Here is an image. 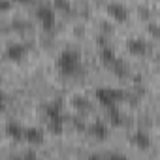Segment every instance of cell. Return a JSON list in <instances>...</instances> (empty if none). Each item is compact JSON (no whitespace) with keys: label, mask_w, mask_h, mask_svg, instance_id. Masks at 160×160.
<instances>
[{"label":"cell","mask_w":160,"mask_h":160,"mask_svg":"<svg viewBox=\"0 0 160 160\" xmlns=\"http://www.w3.org/2000/svg\"><path fill=\"white\" fill-rule=\"evenodd\" d=\"M57 68L66 77H75L83 72V58L75 49H64L57 58Z\"/></svg>","instance_id":"1"},{"label":"cell","mask_w":160,"mask_h":160,"mask_svg":"<svg viewBox=\"0 0 160 160\" xmlns=\"http://www.w3.org/2000/svg\"><path fill=\"white\" fill-rule=\"evenodd\" d=\"M94 96L106 109H111V108L119 106V102L124 98V92L115 87H100V89H96Z\"/></svg>","instance_id":"2"},{"label":"cell","mask_w":160,"mask_h":160,"mask_svg":"<svg viewBox=\"0 0 160 160\" xmlns=\"http://www.w3.org/2000/svg\"><path fill=\"white\" fill-rule=\"evenodd\" d=\"M36 19H38V23L42 25L43 30H53V27H55V23H57V12H55V6L42 4V6L36 10Z\"/></svg>","instance_id":"3"},{"label":"cell","mask_w":160,"mask_h":160,"mask_svg":"<svg viewBox=\"0 0 160 160\" xmlns=\"http://www.w3.org/2000/svg\"><path fill=\"white\" fill-rule=\"evenodd\" d=\"M43 139H45L43 130H40L36 126H30V128L23 130V141H27L30 145H40V143H43Z\"/></svg>","instance_id":"4"},{"label":"cell","mask_w":160,"mask_h":160,"mask_svg":"<svg viewBox=\"0 0 160 160\" xmlns=\"http://www.w3.org/2000/svg\"><path fill=\"white\" fill-rule=\"evenodd\" d=\"M108 12H109V15H111L115 21H119V23H122V21L128 19V10H126V6H122V4H119V2L109 4V6H108Z\"/></svg>","instance_id":"5"},{"label":"cell","mask_w":160,"mask_h":160,"mask_svg":"<svg viewBox=\"0 0 160 160\" xmlns=\"http://www.w3.org/2000/svg\"><path fill=\"white\" fill-rule=\"evenodd\" d=\"M25 55H27V47L23 45V43H12L8 49H6V58H10V60H21V58H25Z\"/></svg>","instance_id":"6"},{"label":"cell","mask_w":160,"mask_h":160,"mask_svg":"<svg viewBox=\"0 0 160 160\" xmlns=\"http://www.w3.org/2000/svg\"><path fill=\"white\" fill-rule=\"evenodd\" d=\"M23 126H19L17 122H10L8 126H6V132H8V136H12L13 139H17V141H23Z\"/></svg>","instance_id":"7"},{"label":"cell","mask_w":160,"mask_h":160,"mask_svg":"<svg viewBox=\"0 0 160 160\" xmlns=\"http://www.w3.org/2000/svg\"><path fill=\"white\" fill-rule=\"evenodd\" d=\"M128 49H130L132 53H136V55H145L147 45H145L141 40H132V42L128 43Z\"/></svg>","instance_id":"8"},{"label":"cell","mask_w":160,"mask_h":160,"mask_svg":"<svg viewBox=\"0 0 160 160\" xmlns=\"http://www.w3.org/2000/svg\"><path fill=\"white\" fill-rule=\"evenodd\" d=\"M92 134H94V136H100L102 139L108 136V132H106V126H104V124H94V130H92Z\"/></svg>","instance_id":"9"},{"label":"cell","mask_w":160,"mask_h":160,"mask_svg":"<svg viewBox=\"0 0 160 160\" xmlns=\"http://www.w3.org/2000/svg\"><path fill=\"white\" fill-rule=\"evenodd\" d=\"M134 139H136L138 147H147V143H149V139H147V136H145V134H138Z\"/></svg>","instance_id":"10"},{"label":"cell","mask_w":160,"mask_h":160,"mask_svg":"<svg viewBox=\"0 0 160 160\" xmlns=\"http://www.w3.org/2000/svg\"><path fill=\"white\" fill-rule=\"evenodd\" d=\"M6 106H8V98H6V94L2 91H0V113L6 109Z\"/></svg>","instance_id":"11"},{"label":"cell","mask_w":160,"mask_h":160,"mask_svg":"<svg viewBox=\"0 0 160 160\" xmlns=\"http://www.w3.org/2000/svg\"><path fill=\"white\" fill-rule=\"evenodd\" d=\"M12 2H15V4H30L34 0H12Z\"/></svg>","instance_id":"12"}]
</instances>
